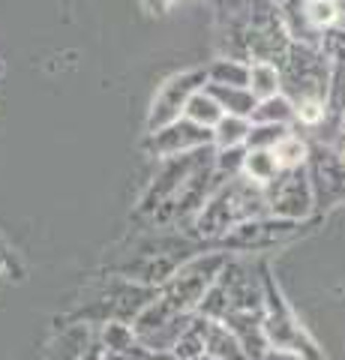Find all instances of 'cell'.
I'll use <instances>...</instances> for the list:
<instances>
[{"label":"cell","instance_id":"cell-1","mask_svg":"<svg viewBox=\"0 0 345 360\" xmlns=\"http://www.w3.org/2000/svg\"><path fill=\"white\" fill-rule=\"evenodd\" d=\"M216 184L210 186V195L204 198L202 210L195 217V225L204 238H216L231 229H237L240 222L249 219H261L267 217V205H264V189L249 184L247 177H219L214 174Z\"/></svg>","mask_w":345,"mask_h":360},{"label":"cell","instance_id":"cell-2","mask_svg":"<svg viewBox=\"0 0 345 360\" xmlns=\"http://www.w3.org/2000/svg\"><path fill=\"white\" fill-rule=\"evenodd\" d=\"M280 94L288 96L292 103L300 99H321L327 103V87H330V54L325 45H300L292 42L280 60Z\"/></svg>","mask_w":345,"mask_h":360},{"label":"cell","instance_id":"cell-3","mask_svg":"<svg viewBox=\"0 0 345 360\" xmlns=\"http://www.w3.org/2000/svg\"><path fill=\"white\" fill-rule=\"evenodd\" d=\"M264 205H267V217L288 219V222L306 219L315 207L309 165L276 174V180H271V184L264 186Z\"/></svg>","mask_w":345,"mask_h":360},{"label":"cell","instance_id":"cell-4","mask_svg":"<svg viewBox=\"0 0 345 360\" xmlns=\"http://www.w3.org/2000/svg\"><path fill=\"white\" fill-rule=\"evenodd\" d=\"M207 84V72L204 70H186L171 75L165 84H160L157 96L150 103V115H148V132H157L169 123L183 117V108L189 103V96L195 90H202Z\"/></svg>","mask_w":345,"mask_h":360},{"label":"cell","instance_id":"cell-5","mask_svg":"<svg viewBox=\"0 0 345 360\" xmlns=\"http://www.w3.org/2000/svg\"><path fill=\"white\" fill-rule=\"evenodd\" d=\"M204 148H214V129L195 127V123H189L186 117L150 132V139H148V150L157 156V160H174V156L195 153Z\"/></svg>","mask_w":345,"mask_h":360},{"label":"cell","instance_id":"cell-6","mask_svg":"<svg viewBox=\"0 0 345 360\" xmlns=\"http://www.w3.org/2000/svg\"><path fill=\"white\" fill-rule=\"evenodd\" d=\"M204 354L214 357V360H249L247 352L240 348V342L235 340V333H231L226 324H219V321H210L207 324Z\"/></svg>","mask_w":345,"mask_h":360},{"label":"cell","instance_id":"cell-7","mask_svg":"<svg viewBox=\"0 0 345 360\" xmlns=\"http://www.w3.org/2000/svg\"><path fill=\"white\" fill-rule=\"evenodd\" d=\"M304 18L318 37L342 30V13L337 0H304Z\"/></svg>","mask_w":345,"mask_h":360},{"label":"cell","instance_id":"cell-8","mask_svg":"<svg viewBox=\"0 0 345 360\" xmlns=\"http://www.w3.org/2000/svg\"><path fill=\"white\" fill-rule=\"evenodd\" d=\"M204 90L214 96V103L219 105L222 115L231 117H249L255 108V99L247 87H219V84H204Z\"/></svg>","mask_w":345,"mask_h":360},{"label":"cell","instance_id":"cell-9","mask_svg":"<svg viewBox=\"0 0 345 360\" xmlns=\"http://www.w3.org/2000/svg\"><path fill=\"white\" fill-rule=\"evenodd\" d=\"M249 123H273V127L294 129V103L282 94H276L271 99H259L249 115Z\"/></svg>","mask_w":345,"mask_h":360},{"label":"cell","instance_id":"cell-10","mask_svg":"<svg viewBox=\"0 0 345 360\" xmlns=\"http://www.w3.org/2000/svg\"><path fill=\"white\" fill-rule=\"evenodd\" d=\"M280 172H282V168H280V162H276L273 150H247V156H243L240 177H247L249 184L264 189L271 180H276V174H280Z\"/></svg>","mask_w":345,"mask_h":360},{"label":"cell","instance_id":"cell-11","mask_svg":"<svg viewBox=\"0 0 345 360\" xmlns=\"http://www.w3.org/2000/svg\"><path fill=\"white\" fill-rule=\"evenodd\" d=\"M204 72H207V84H219V87H247L249 82V63L235 58H219Z\"/></svg>","mask_w":345,"mask_h":360},{"label":"cell","instance_id":"cell-12","mask_svg":"<svg viewBox=\"0 0 345 360\" xmlns=\"http://www.w3.org/2000/svg\"><path fill=\"white\" fill-rule=\"evenodd\" d=\"M247 90L252 94V99H271L282 90L280 84V70L273 63H264V60H252L249 63V82H247Z\"/></svg>","mask_w":345,"mask_h":360},{"label":"cell","instance_id":"cell-13","mask_svg":"<svg viewBox=\"0 0 345 360\" xmlns=\"http://www.w3.org/2000/svg\"><path fill=\"white\" fill-rule=\"evenodd\" d=\"M273 156L276 162H280L282 172H292V168H304L309 165V156H313V148H309L306 139H300V135L292 129L285 135V139L273 148Z\"/></svg>","mask_w":345,"mask_h":360},{"label":"cell","instance_id":"cell-14","mask_svg":"<svg viewBox=\"0 0 345 360\" xmlns=\"http://www.w3.org/2000/svg\"><path fill=\"white\" fill-rule=\"evenodd\" d=\"M249 117H231L222 115L214 127V150H228V148H243L249 135Z\"/></svg>","mask_w":345,"mask_h":360},{"label":"cell","instance_id":"cell-15","mask_svg":"<svg viewBox=\"0 0 345 360\" xmlns=\"http://www.w3.org/2000/svg\"><path fill=\"white\" fill-rule=\"evenodd\" d=\"M183 117H186L189 123H195V127L214 129L216 123H219V117H222V111H219V105L214 103V96H210L207 90L202 87V90H195V94L189 96V103H186V108H183Z\"/></svg>","mask_w":345,"mask_h":360},{"label":"cell","instance_id":"cell-16","mask_svg":"<svg viewBox=\"0 0 345 360\" xmlns=\"http://www.w3.org/2000/svg\"><path fill=\"white\" fill-rule=\"evenodd\" d=\"M99 345L105 348V354H124V352H132L138 342H136V333L126 321H108L103 328V340Z\"/></svg>","mask_w":345,"mask_h":360},{"label":"cell","instance_id":"cell-17","mask_svg":"<svg viewBox=\"0 0 345 360\" xmlns=\"http://www.w3.org/2000/svg\"><path fill=\"white\" fill-rule=\"evenodd\" d=\"M292 132V127H273V123H252L247 135V150H273L285 135Z\"/></svg>","mask_w":345,"mask_h":360},{"label":"cell","instance_id":"cell-18","mask_svg":"<svg viewBox=\"0 0 345 360\" xmlns=\"http://www.w3.org/2000/svg\"><path fill=\"white\" fill-rule=\"evenodd\" d=\"M327 117H330L327 103H321V99H300V103H294V127L318 129Z\"/></svg>","mask_w":345,"mask_h":360},{"label":"cell","instance_id":"cell-19","mask_svg":"<svg viewBox=\"0 0 345 360\" xmlns=\"http://www.w3.org/2000/svg\"><path fill=\"white\" fill-rule=\"evenodd\" d=\"M243 156H247V148L214 150V174H219V177H237L240 168H243Z\"/></svg>","mask_w":345,"mask_h":360},{"label":"cell","instance_id":"cell-20","mask_svg":"<svg viewBox=\"0 0 345 360\" xmlns=\"http://www.w3.org/2000/svg\"><path fill=\"white\" fill-rule=\"evenodd\" d=\"M261 360H304V357L294 354V352H285V348H267L261 354Z\"/></svg>","mask_w":345,"mask_h":360},{"label":"cell","instance_id":"cell-21","mask_svg":"<svg viewBox=\"0 0 345 360\" xmlns=\"http://www.w3.org/2000/svg\"><path fill=\"white\" fill-rule=\"evenodd\" d=\"M169 4H171V0H144V6H148L150 13H162Z\"/></svg>","mask_w":345,"mask_h":360},{"label":"cell","instance_id":"cell-22","mask_svg":"<svg viewBox=\"0 0 345 360\" xmlns=\"http://www.w3.org/2000/svg\"><path fill=\"white\" fill-rule=\"evenodd\" d=\"M337 160L345 165V132L339 135V141H337Z\"/></svg>","mask_w":345,"mask_h":360},{"label":"cell","instance_id":"cell-23","mask_svg":"<svg viewBox=\"0 0 345 360\" xmlns=\"http://www.w3.org/2000/svg\"><path fill=\"white\" fill-rule=\"evenodd\" d=\"M337 6H339V13H342V30L339 33H345V0H337Z\"/></svg>","mask_w":345,"mask_h":360},{"label":"cell","instance_id":"cell-24","mask_svg":"<svg viewBox=\"0 0 345 360\" xmlns=\"http://www.w3.org/2000/svg\"><path fill=\"white\" fill-rule=\"evenodd\" d=\"M339 132H345V111L339 115Z\"/></svg>","mask_w":345,"mask_h":360},{"label":"cell","instance_id":"cell-25","mask_svg":"<svg viewBox=\"0 0 345 360\" xmlns=\"http://www.w3.org/2000/svg\"><path fill=\"white\" fill-rule=\"evenodd\" d=\"M4 267H6V255H4V252H0V270H4Z\"/></svg>","mask_w":345,"mask_h":360},{"label":"cell","instance_id":"cell-26","mask_svg":"<svg viewBox=\"0 0 345 360\" xmlns=\"http://www.w3.org/2000/svg\"><path fill=\"white\" fill-rule=\"evenodd\" d=\"M0 72H4V63H0Z\"/></svg>","mask_w":345,"mask_h":360}]
</instances>
